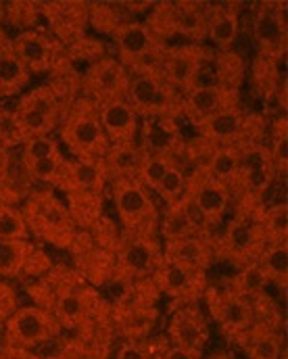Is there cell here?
Here are the masks:
<instances>
[{
    "mask_svg": "<svg viewBox=\"0 0 288 359\" xmlns=\"http://www.w3.org/2000/svg\"><path fill=\"white\" fill-rule=\"evenodd\" d=\"M182 94L172 88L161 74L130 76L125 102L140 119H178Z\"/></svg>",
    "mask_w": 288,
    "mask_h": 359,
    "instance_id": "cell-7",
    "label": "cell"
},
{
    "mask_svg": "<svg viewBox=\"0 0 288 359\" xmlns=\"http://www.w3.org/2000/svg\"><path fill=\"white\" fill-rule=\"evenodd\" d=\"M48 359H92L76 341L74 343H69V345H65L61 351H57L55 355H50Z\"/></svg>",
    "mask_w": 288,
    "mask_h": 359,
    "instance_id": "cell-53",
    "label": "cell"
},
{
    "mask_svg": "<svg viewBox=\"0 0 288 359\" xmlns=\"http://www.w3.org/2000/svg\"><path fill=\"white\" fill-rule=\"evenodd\" d=\"M84 241L86 245L82 247V251H76L80 276L84 280H90L92 284H104L107 280H113L115 253L98 247L92 236H88V232H84Z\"/></svg>",
    "mask_w": 288,
    "mask_h": 359,
    "instance_id": "cell-28",
    "label": "cell"
},
{
    "mask_svg": "<svg viewBox=\"0 0 288 359\" xmlns=\"http://www.w3.org/2000/svg\"><path fill=\"white\" fill-rule=\"evenodd\" d=\"M157 234H159L161 243H176V241L192 238V236H200L198 230L192 226L188 215L184 213L180 201L174 203V205H167L165 211L159 215Z\"/></svg>",
    "mask_w": 288,
    "mask_h": 359,
    "instance_id": "cell-31",
    "label": "cell"
},
{
    "mask_svg": "<svg viewBox=\"0 0 288 359\" xmlns=\"http://www.w3.org/2000/svg\"><path fill=\"white\" fill-rule=\"evenodd\" d=\"M4 19V2H0V21Z\"/></svg>",
    "mask_w": 288,
    "mask_h": 359,
    "instance_id": "cell-57",
    "label": "cell"
},
{
    "mask_svg": "<svg viewBox=\"0 0 288 359\" xmlns=\"http://www.w3.org/2000/svg\"><path fill=\"white\" fill-rule=\"evenodd\" d=\"M61 119V142L74 159L100 161L109 153L111 144L100 126L98 107L92 100L78 96Z\"/></svg>",
    "mask_w": 288,
    "mask_h": 359,
    "instance_id": "cell-3",
    "label": "cell"
},
{
    "mask_svg": "<svg viewBox=\"0 0 288 359\" xmlns=\"http://www.w3.org/2000/svg\"><path fill=\"white\" fill-rule=\"evenodd\" d=\"M55 186L65 194L71 192H104L107 178L100 161L86 159H63L61 172L57 176Z\"/></svg>",
    "mask_w": 288,
    "mask_h": 359,
    "instance_id": "cell-22",
    "label": "cell"
},
{
    "mask_svg": "<svg viewBox=\"0 0 288 359\" xmlns=\"http://www.w3.org/2000/svg\"><path fill=\"white\" fill-rule=\"evenodd\" d=\"M232 284H234V288L242 294V297H247V299H257V297H261L266 290H268V278H266V273L261 271V268L257 266V264H251V266H247V268H242L234 278H232Z\"/></svg>",
    "mask_w": 288,
    "mask_h": 359,
    "instance_id": "cell-40",
    "label": "cell"
},
{
    "mask_svg": "<svg viewBox=\"0 0 288 359\" xmlns=\"http://www.w3.org/2000/svg\"><path fill=\"white\" fill-rule=\"evenodd\" d=\"M211 48L203 44H178V46H167L161 63V78L176 88L180 94L191 88L192 80L198 72V67L211 57Z\"/></svg>",
    "mask_w": 288,
    "mask_h": 359,
    "instance_id": "cell-17",
    "label": "cell"
},
{
    "mask_svg": "<svg viewBox=\"0 0 288 359\" xmlns=\"http://www.w3.org/2000/svg\"><path fill=\"white\" fill-rule=\"evenodd\" d=\"M142 159H144V153L138 147V142L125 144V147H111L109 153L100 159V165H102V172L107 178V186L113 180L136 178Z\"/></svg>",
    "mask_w": 288,
    "mask_h": 359,
    "instance_id": "cell-30",
    "label": "cell"
},
{
    "mask_svg": "<svg viewBox=\"0 0 288 359\" xmlns=\"http://www.w3.org/2000/svg\"><path fill=\"white\" fill-rule=\"evenodd\" d=\"M209 322L198 305L178 307L167 324V343L200 359L203 349L209 341Z\"/></svg>",
    "mask_w": 288,
    "mask_h": 359,
    "instance_id": "cell-15",
    "label": "cell"
},
{
    "mask_svg": "<svg viewBox=\"0 0 288 359\" xmlns=\"http://www.w3.org/2000/svg\"><path fill=\"white\" fill-rule=\"evenodd\" d=\"M240 29L238 4H211L207 19V40L217 50H230Z\"/></svg>",
    "mask_w": 288,
    "mask_h": 359,
    "instance_id": "cell-27",
    "label": "cell"
},
{
    "mask_svg": "<svg viewBox=\"0 0 288 359\" xmlns=\"http://www.w3.org/2000/svg\"><path fill=\"white\" fill-rule=\"evenodd\" d=\"M251 76H253L255 88L261 92V96L287 86V82L282 78L284 67H280V61H272V59H266L261 55H257V59L253 61Z\"/></svg>",
    "mask_w": 288,
    "mask_h": 359,
    "instance_id": "cell-36",
    "label": "cell"
},
{
    "mask_svg": "<svg viewBox=\"0 0 288 359\" xmlns=\"http://www.w3.org/2000/svg\"><path fill=\"white\" fill-rule=\"evenodd\" d=\"M128 84H130L128 69L113 57H104L96 61L95 65L86 67L84 76L80 78L82 96L92 100L95 104L125 98Z\"/></svg>",
    "mask_w": 288,
    "mask_h": 359,
    "instance_id": "cell-13",
    "label": "cell"
},
{
    "mask_svg": "<svg viewBox=\"0 0 288 359\" xmlns=\"http://www.w3.org/2000/svg\"><path fill=\"white\" fill-rule=\"evenodd\" d=\"M211 359H232L230 355H226V353H217V355H213Z\"/></svg>",
    "mask_w": 288,
    "mask_h": 359,
    "instance_id": "cell-56",
    "label": "cell"
},
{
    "mask_svg": "<svg viewBox=\"0 0 288 359\" xmlns=\"http://www.w3.org/2000/svg\"><path fill=\"white\" fill-rule=\"evenodd\" d=\"M203 168L211 178L230 186L240 172L238 147H215Z\"/></svg>",
    "mask_w": 288,
    "mask_h": 359,
    "instance_id": "cell-34",
    "label": "cell"
},
{
    "mask_svg": "<svg viewBox=\"0 0 288 359\" xmlns=\"http://www.w3.org/2000/svg\"><path fill=\"white\" fill-rule=\"evenodd\" d=\"M61 326L48 309L38 305L17 307L15 313L4 322L6 345L15 349H34L38 345L50 343L61 334Z\"/></svg>",
    "mask_w": 288,
    "mask_h": 359,
    "instance_id": "cell-10",
    "label": "cell"
},
{
    "mask_svg": "<svg viewBox=\"0 0 288 359\" xmlns=\"http://www.w3.org/2000/svg\"><path fill=\"white\" fill-rule=\"evenodd\" d=\"M0 359H42L38 358L36 353H32V351H27V349H15V347H4L2 351H0Z\"/></svg>",
    "mask_w": 288,
    "mask_h": 359,
    "instance_id": "cell-54",
    "label": "cell"
},
{
    "mask_svg": "<svg viewBox=\"0 0 288 359\" xmlns=\"http://www.w3.org/2000/svg\"><path fill=\"white\" fill-rule=\"evenodd\" d=\"M42 17V4L38 2H11L4 4V19L19 27V32L36 29V21Z\"/></svg>",
    "mask_w": 288,
    "mask_h": 359,
    "instance_id": "cell-44",
    "label": "cell"
},
{
    "mask_svg": "<svg viewBox=\"0 0 288 359\" xmlns=\"http://www.w3.org/2000/svg\"><path fill=\"white\" fill-rule=\"evenodd\" d=\"M113 253V282L123 286L151 280V276L163 266V243L157 230H123Z\"/></svg>",
    "mask_w": 288,
    "mask_h": 359,
    "instance_id": "cell-1",
    "label": "cell"
},
{
    "mask_svg": "<svg viewBox=\"0 0 288 359\" xmlns=\"http://www.w3.org/2000/svg\"><path fill=\"white\" fill-rule=\"evenodd\" d=\"M287 2H259L251 6V32L259 55L266 59H287Z\"/></svg>",
    "mask_w": 288,
    "mask_h": 359,
    "instance_id": "cell-11",
    "label": "cell"
},
{
    "mask_svg": "<svg viewBox=\"0 0 288 359\" xmlns=\"http://www.w3.org/2000/svg\"><path fill=\"white\" fill-rule=\"evenodd\" d=\"M151 349H153V355L151 359H196L191 353L182 351V349H176L167 343V339H159V341H151Z\"/></svg>",
    "mask_w": 288,
    "mask_h": 359,
    "instance_id": "cell-52",
    "label": "cell"
},
{
    "mask_svg": "<svg viewBox=\"0 0 288 359\" xmlns=\"http://www.w3.org/2000/svg\"><path fill=\"white\" fill-rule=\"evenodd\" d=\"M0 238L2 241H27L29 230L21 215V209L15 205L0 203Z\"/></svg>",
    "mask_w": 288,
    "mask_h": 359,
    "instance_id": "cell-43",
    "label": "cell"
},
{
    "mask_svg": "<svg viewBox=\"0 0 288 359\" xmlns=\"http://www.w3.org/2000/svg\"><path fill=\"white\" fill-rule=\"evenodd\" d=\"M188 198H192L198 209L207 215V219L215 226L221 222V217L228 213L230 203H232V194L230 188L217 180H213L205 168H194L188 174L186 180V192Z\"/></svg>",
    "mask_w": 288,
    "mask_h": 359,
    "instance_id": "cell-18",
    "label": "cell"
},
{
    "mask_svg": "<svg viewBox=\"0 0 288 359\" xmlns=\"http://www.w3.org/2000/svg\"><path fill=\"white\" fill-rule=\"evenodd\" d=\"M111 201L123 230H157L159 211L151 192L136 178H119L109 184Z\"/></svg>",
    "mask_w": 288,
    "mask_h": 359,
    "instance_id": "cell-9",
    "label": "cell"
},
{
    "mask_svg": "<svg viewBox=\"0 0 288 359\" xmlns=\"http://www.w3.org/2000/svg\"><path fill=\"white\" fill-rule=\"evenodd\" d=\"M21 215L29 236L34 234L53 247L69 249L78 234L67 205L50 190H32L25 198V205L21 207Z\"/></svg>",
    "mask_w": 288,
    "mask_h": 359,
    "instance_id": "cell-2",
    "label": "cell"
},
{
    "mask_svg": "<svg viewBox=\"0 0 288 359\" xmlns=\"http://www.w3.org/2000/svg\"><path fill=\"white\" fill-rule=\"evenodd\" d=\"M245 117H247V113L240 104L228 107L196 128L198 138L207 140L213 147H236L242 136Z\"/></svg>",
    "mask_w": 288,
    "mask_h": 359,
    "instance_id": "cell-24",
    "label": "cell"
},
{
    "mask_svg": "<svg viewBox=\"0 0 288 359\" xmlns=\"http://www.w3.org/2000/svg\"><path fill=\"white\" fill-rule=\"evenodd\" d=\"M63 159L65 157H59V159H44V161H34V163H23L25 165V172L32 182H40V184H50L55 186L57 176L61 172V165H63Z\"/></svg>",
    "mask_w": 288,
    "mask_h": 359,
    "instance_id": "cell-47",
    "label": "cell"
},
{
    "mask_svg": "<svg viewBox=\"0 0 288 359\" xmlns=\"http://www.w3.org/2000/svg\"><path fill=\"white\" fill-rule=\"evenodd\" d=\"M270 157L274 161V168L278 174H287L288 168V121L287 117L272 121V134L268 144Z\"/></svg>",
    "mask_w": 288,
    "mask_h": 359,
    "instance_id": "cell-42",
    "label": "cell"
},
{
    "mask_svg": "<svg viewBox=\"0 0 288 359\" xmlns=\"http://www.w3.org/2000/svg\"><path fill=\"white\" fill-rule=\"evenodd\" d=\"M21 161L23 163H34V161H44V159H59L65 157L59 142L53 136H38L29 138L21 144Z\"/></svg>",
    "mask_w": 288,
    "mask_h": 359,
    "instance_id": "cell-41",
    "label": "cell"
},
{
    "mask_svg": "<svg viewBox=\"0 0 288 359\" xmlns=\"http://www.w3.org/2000/svg\"><path fill=\"white\" fill-rule=\"evenodd\" d=\"M205 299H207L209 313L215 320V324L219 326V330L230 341L240 345L245 341L247 332L255 324L253 301L242 297L234 288L232 278L224 280L219 284H209L205 290Z\"/></svg>",
    "mask_w": 288,
    "mask_h": 359,
    "instance_id": "cell-5",
    "label": "cell"
},
{
    "mask_svg": "<svg viewBox=\"0 0 288 359\" xmlns=\"http://www.w3.org/2000/svg\"><path fill=\"white\" fill-rule=\"evenodd\" d=\"M21 144H23V136L13 117V111L0 109V149L13 151L15 147H21Z\"/></svg>",
    "mask_w": 288,
    "mask_h": 359,
    "instance_id": "cell-48",
    "label": "cell"
},
{
    "mask_svg": "<svg viewBox=\"0 0 288 359\" xmlns=\"http://www.w3.org/2000/svg\"><path fill=\"white\" fill-rule=\"evenodd\" d=\"M213 74L217 78V84L224 88L240 90V84L247 76V65L242 57L234 50H213Z\"/></svg>",
    "mask_w": 288,
    "mask_h": 359,
    "instance_id": "cell-33",
    "label": "cell"
},
{
    "mask_svg": "<svg viewBox=\"0 0 288 359\" xmlns=\"http://www.w3.org/2000/svg\"><path fill=\"white\" fill-rule=\"evenodd\" d=\"M15 57L29 74H46L65 63V46L46 29H25L11 40Z\"/></svg>",
    "mask_w": 288,
    "mask_h": 359,
    "instance_id": "cell-12",
    "label": "cell"
},
{
    "mask_svg": "<svg viewBox=\"0 0 288 359\" xmlns=\"http://www.w3.org/2000/svg\"><path fill=\"white\" fill-rule=\"evenodd\" d=\"M174 165H178V163L172 155H144V159L138 168L136 180L151 192L159 186V182Z\"/></svg>",
    "mask_w": 288,
    "mask_h": 359,
    "instance_id": "cell-39",
    "label": "cell"
},
{
    "mask_svg": "<svg viewBox=\"0 0 288 359\" xmlns=\"http://www.w3.org/2000/svg\"><path fill=\"white\" fill-rule=\"evenodd\" d=\"M215 262V238L192 236L186 241L163 243V264L207 271Z\"/></svg>",
    "mask_w": 288,
    "mask_h": 359,
    "instance_id": "cell-23",
    "label": "cell"
},
{
    "mask_svg": "<svg viewBox=\"0 0 288 359\" xmlns=\"http://www.w3.org/2000/svg\"><path fill=\"white\" fill-rule=\"evenodd\" d=\"M48 269H50V259H48V255H46L40 247H34V245H32V251H29V255H27V262H25L23 273H27V276H42V273L48 271Z\"/></svg>",
    "mask_w": 288,
    "mask_h": 359,
    "instance_id": "cell-50",
    "label": "cell"
},
{
    "mask_svg": "<svg viewBox=\"0 0 288 359\" xmlns=\"http://www.w3.org/2000/svg\"><path fill=\"white\" fill-rule=\"evenodd\" d=\"M186 180H188V174L182 168H178V165H174L163 176V180L159 182V186L155 188V192L163 198L165 207L178 203L184 196V192H186Z\"/></svg>",
    "mask_w": 288,
    "mask_h": 359,
    "instance_id": "cell-46",
    "label": "cell"
},
{
    "mask_svg": "<svg viewBox=\"0 0 288 359\" xmlns=\"http://www.w3.org/2000/svg\"><path fill=\"white\" fill-rule=\"evenodd\" d=\"M153 349H151V341H125L119 349L115 359H151Z\"/></svg>",
    "mask_w": 288,
    "mask_h": 359,
    "instance_id": "cell-49",
    "label": "cell"
},
{
    "mask_svg": "<svg viewBox=\"0 0 288 359\" xmlns=\"http://www.w3.org/2000/svg\"><path fill=\"white\" fill-rule=\"evenodd\" d=\"M282 320H255L253 328L247 332L240 347L249 359H282L284 334L280 330Z\"/></svg>",
    "mask_w": 288,
    "mask_h": 359,
    "instance_id": "cell-25",
    "label": "cell"
},
{
    "mask_svg": "<svg viewBox=\"0 0 288 359\" xmlns=\"http://www.w3.org/2000/svg\"><path fill=\"white\" fill-rule=\"evenodd\" d=\"M153 4H125V2H95L88 4V25L96 32L113 36L115 29L121 25L136 21L138 13H149Z\"/></svg>",
    "mask_w": 288,
    "mask_h": 359,
    "instance_id": "cell-26",
    "label": "cell"
},
{
    "mask_svg": "<svg viewBox=\"0 0 288 359\" xmlns=\"http://www.w3.org/2000/svg\"><path fill=\"white\" fill-rule=\"evenodd\" d=\"M98 107L100 126L104 130V136L111 147H125L138 142L140 136V117L134 113V109L121 98L111 100Z\"/></svg>",
    "mask_w": 288,
    "mask_h": 359,
    "instance_id": "cell-21",
    "label": "cell"
},
{
    "mask_svg": "<svg viewBox=\"0 0 288 359\" xmlns=\"http://www.w3.org/2000/svg\"><path fill=\"white\" fill-rule=\"evenodd\" d=\"M42 19L48 34L69 46L86 36L88 29V2H46L42 4Z\"/></svg>",
    "mask_w": 288,
    "mask_h": 359,
    "instance_id": "cell-16",
    "label": "cell"
},
{
    "mask_svg": "<svg viewBox=\"0 0 288 359\" xmlns=\"http://www.w3.org/2000/svg\"><path fill=\"white\" fill-rule=\"evenodd\" d=\"M209 8V2H159L151 6L144 23L163 42L180 36L192 44H200L207 40Z\"/></svg>",
    "mask_w": 288,
    "mask_h": 359,
    "instance_id": "cell-4",
    "label": "cell"
},
{
    "mask_svg": "<svg viewBox=\"0 0 288 359\" xmlns=\"http://www.w3.org/2000/svg\"><path fill=\"white\" fill-rule=\"evenodd\" d=\"M23 142L38 136H50L63 117V107L50 86H38L23 94L13 111Z\"/></svg>",
    "mask_w": 288,
    "mask_h": 359,
    "instance_id": "cell-8",
    "label": "cell"
},
{
    "mask_svg": "<svg viewBox=\"0 0 288 359\" xmlns=\"http://www.w3.org/2000/svg\"><path fill=\"white\" fill-rule=\"evenodd\" d=\"M67 211L76 224V228L90 230L102 217V196L104 192H71L65 194Z\"/></svg>",
    "mask_w": 288,
    "mask_h": 359,
    "instance_id": "cell-32",
    "label": "cell"
},
{
    "mask_svg": "<svg viewBox=\"0 0 288 359\" xmlns=\"http://www.w3.org/2000/svg\"><path fill=\"white\" fill-rule=\"evenodd\" d=\"M282 359H287V355H284V358H282Z\"/></svg>",
    "mask_w": 288,
    "mask_h": 359,
    "instance_id": "cell-58",
    "label": "cell"
},
{
    "mask_svg": "<svg viewBox=\"0 0 288 359\" xmlns=\"http://www.w3.org/2000/svg\"><path fill=\"white\" fill-rule=\"evenodd\" d=\"M29 72L15 57L11 38L0 29V98L19 94L29 84Z\"/></svg>",
    "mask_w": 288,
    "mask_h": 359,
    "instance_id": "cell-29",
    "label": "cell"
},
{
    "mask_svg": "<svg viewBox=\"0 0 288 359\" xmlns=\"http://www.w3.org/2000/svg\"><path fill=\"white\" fill-rule=\"evenodd\" d=\"M257 266L266 273L270 284H276L284 290L288 282V241L268 245L261 257L257 259Z\"/></svg>",
    "mask_w": 288,
    "mask_h": 359,
    "instance_id": "cell-35",
    "label": "cell"
},
{
    "mask_svg": "<svg viewBox=\"0 0 288 359\" xmlns=\"http://www.w3.org/2000/svg\"><path fill=\"white\" fill-rule=\"evenodd\" d=\"M111 38L115 40V46H117V61L128 72L146 55L165 50L170 46L167 42L157 38L144 21H138V19L115 29Z\"/></svg>",
    "mask_w": 288,
    "mask_h": 359,
    "instance_id": "cell-19",
    "label": "cell"
},
{
    "mask_svg": "<svg viewBox=\"0 0 288 359\" xmlns=\"http://www.w3.org/2000/svg\"><path fill=\"white\" fill-rule=\"evenodd\" d=\"M65 57H67V61L71 65L74 63H84L86 67H90V65H95L96 61L104 59V46L95 38L84 36V38H80L78 42L69 44L65 48Z\"/></svg>",
    "mask_w": 288,
    "mask_h": 359,
    "instance_id": "cell-45",
    "label": "cell"
},
{
    "mask_svg": "<svg viewBox=\"0 0 288 359\" xmlns=\"http://www.w3.org/2000/svg\"><path fill=\"white\" fill-rule=\"evenodd\" d=\"M17 307H19V303H17L15 288L0 280V324H4L15 313Z\"/></svg>",
    "mask_w": 288,
    "mask_h": 359,
    "instance_id": "cell-51",
    "label": "cell"
},
{
    "mask_svg": "<svg viewBox=\"0 0 288 359\" xmlns=\"http://www.w3.org/2000/svg\"><path fill=\"white\" fill-rule=\"evenodd\" d=\"M268 243L257 215L238 213L215 238V259H226L238 269L257 264Z\"/></svg>",
    "mask_w": 288,
    "mask_h": 359,
    "instance_id": "cell-6",
    "label": "cell"
},
{
    "mask_svg": "<svg viewBox=\"0 0 288 359\" xmlns=\"http://www.w3.org/2000/svg\"><path fill=\"white\" fill-rule=\"evenodd\" d=\"M151 282L159 294L180 301L182 305H196V301L205 297V290L209 286L207 271L172 264H163L151 276Z\"/></svg>",
    "mask_w": 288,
    "mask_h": 359,
    "instance_id": "cell-14",
    "label": "cell"
},
{
    "mask_svg": "<svg viewBox=\"0 0 288 359\" xmlns=\"http://www.w3.org/2000/svg\"><path fill=\"white\" fill-rule=\"evenodd\" d=\"M263 236L268 245L274 243H287L288 241V205L284 201L274 203L270 207L263 209L261 217H259Z\"/></svg>",
    "mask_w": 288,
    "mask_h": 359,
    "instance_id": "cell-38",
    "label": "cell"
},
{
    "mask_svg": "<svg viewBox=\"0 0 288 359\" xmlns=\"http://www.w3.org/2000/svg\"><path fill=\"white\" fill-rule=\"evenodd\" d=\"M29 251H32L29 241H2L0 238V276L19 278L25 269Z\"/></svg>",
    "mask_w": 288,
    "mask_h": 359,
    "instance_id": "cell-37",
    "label": "cell"
},
{
    "mask_svg": "<svg viewBox=\"0 0 288 359\" xmlns=\"http://www.w3.org/2000/svg\"><path fill=\"white\" fill-rule=\"evenodd\" d=\"M236 104H240V90L224 86L186 90L180 98V117H186L194 128H198L215 113Z\"/></svg>",
    "mask_w": 288,
    "mask_h": 359,
    "instance_id": "cell-20",
    "label": "cell"
},
{
    "mask_svg": "<svg viewBox=\"0 0 288 359\" xmlns=\"http://www.w3.org/2000/svg\"><path fill=\"white\" fill-rule=\"evenodd\" d=\"M6 155H8V151L0 149V178H2V174H4V168H6Z\"/></svg>",
    "mask_w": 288,
    "mask_h": 359,
    "instance_id": "cell-55",
    "label": "cell"
}]
</instances>
